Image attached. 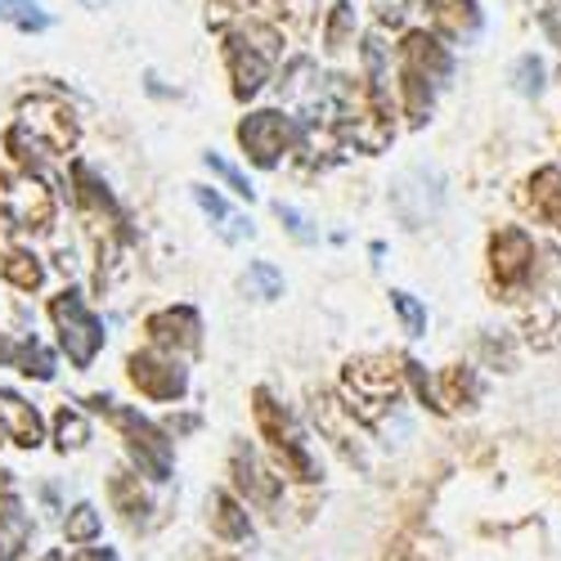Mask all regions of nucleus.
<instances>
[{
	"label": "nucleus",
	"instance_id": "obj_34",
	"mask_svg": "<svg viewBox=\"0 0 561 561\" xmlns=\"http://www.w3.org/2000/svg\"><path fill=\"white\" fill-rule=\"evenodd\" d=\"M27 5H32V0H10V14H14V10H27Z\"/></svg>",
	"mask_w": 561,
	"mask_h": 561
},
{
	"label": "nucleus",
	"instance_id": "obj_37",
	"mask_svg": "<svg viewBox=\"0 0 561 561\" xmlns=\"http://www.w3.org/2000/svg\"><path fill=\"white\" fill-rule=\"evenodd\" d=\"M0 14H10V0H0Z\"/></svg>",
	"mask_w": 561,
	"mask_h": 561
},
{
	"label": "nucleus",
	"instance_id": "obj_6",
	"mask_svg": "<svg viewBox=\"0 0 561 561\" xmlns=\"http://www.w3.org/2000/svg\"><path fill=\"white\" fill-rule=\"evenodd\" d=\"M535 265H539V248H535V239L526 229H517V225L494 229V239H490V270H494V284L507 297H517L530 284Z\"/></svg>",
	"mask_w": 561,
	"mask_h": 561
},
{
	"label": "nucleus",
	"instance_id": "obj_23",
	"mask_svg": "<svg viewBox=\"0 0 561 561\" xmlns=\"http://www.w3.org/2000/svg\"><path fill=\"white\" fill-rule=\"evenodd\" d=\"M55 440H59V449L68 454V449H81L85 440H90V423H85V413L81 409H59L55 413Z\"/></svg>",
	"mask_w": 561,
	"mask_h": 561
},
{
	"label": "nucleus",
	"instance_id": "obj_13",
	"mask_svg": "<svg viewBox=\"0 0 561 561\" xmlns=\"http://www.w3.org/2000/svg\"><path fill=\"white\" fill-rule=\"evenodd\" d=\"M233 485H239L256 507H265V512H274L278 507V494H284V477H274L270 467H261L256 462V454L252 449H233Z\"/></svg>",
	"mask_w": 561,
	"mask_h": 561
},
{
	"label": "nucleus",
	"instance_id": "obj_10",
	"mask_svg": "<svg viewBox=\"0 0 561 561\" xmlns=\"http://www.w3.org/2000/svg\"><path fill=\"white\" fill-rule=\"evenodd\" d=\"M117 432L126 436V449L130 458L139 462V472H145L149 481H167L171 477V440L167 432H158L149 417H139L135 409H108Z\"/></svg>",
	"mask_w": 561,
	"mask_h": 561
},
{
	"label": "nucleus",
	"instance_id": "obj_33",
	"mask_svg": "<svg viewBox=\"0 0 561 561\" xmlns=\"http://www.w3.org/2000/svg\"><path fill=\"white\" fill-rule=\"evenodd\" d=\"M539 23H543V32L552 36V45L561 50V0H557V5H548V10H543V19H539Z\"/></svg>",
	"mask_w": 561,
	"mask_h": 561
},
{
	"label": "nucleus",
	"instance_id": "obj_24",
	"mask_svg": "<svg viewBox=\"0 0 561 561\" xmlns=\"http://www.w3.org/2000/svg\"><path fill=\"white\" fill-rule=\"evenodd\" d=\"M108 494H113L117 512H126L130 522H135V512H139V517H145V512H149V499H145V490H139V477H126V472H117V477L108 481Z\"/></svg>",
	"mask_w": 561,
	"mask_h": 561
},
{
	"label": "nucleus",
	"instance_id": "obj_25",
	"mask_svg": "<svg viewBox=\"0 0 561 561\" xmlns=\"http://www.w3.org/2000/svg\"><path fill=\"white\" fill-rule=\"evenodd\" d=\"M100 535H104L100 512L90 507V503H77V507L68 512V539H72V543H95Z\"/></svg>",
	"mask_w": 561,
	"mask_h": 561
},
{
	"label": "nucleus",
	"instance_id": "obj_31",
	"mask_svg": "<svg viewBox=\"0 0 561 561\" xmlns=\"http://www.w3.org/2000/svg\"><path fill=\"white\" fill-rule=\"evenodd\" d=\"M278 220L288 225V233H293L297 243H314V239H319V233L310 229V220H306V216H301L297 207H284V203H278Z\"/></svg>",
	"mask_w": 561,
	"mask_h": 561
},
{
	"label": "nucleus",
	"instance_id": "obj_27",
	"mask_svg": "<svg viewBox=\"0 0 561 561\" xmlns=\"http://www.w3.org/2000/svg\"><path fill=\"white\" fill-rule=\"evenodd\" d=\"M355 32V10L346 0H337L333 14H329V27H323V41H329V50H346V41Z\"/></svg>",
	"mask_w": 561,
	"mask_h": 561
},
{
	"label": "nucleus",
	"instance_id": "obj_4",
	"mask_svg": "<svg viewBox=\"0 0 561 561\" xmlns=\"http://www.w3.org/2000/svg\"><path fill=\"white\" fill-rule=\"evenodd\" d=\"M256 423H261L265 440L274 445L278 467H284L288 477H297V481H319V467H314V454H310L306 436L297 432L293 417L284 413V404H274V396H270L265 387L256 391Z\"/></svg>",
	"mask_w": 561,
	"mask_h": 561
},
{
	"label": "nucleus",
	"instance_id": "obj_8",
	"mask_svg": "<svg viewBox=\"0 0 561 561\" xmlns=\"http://www.w3.org/2000/svg\"><path fill=\"white\" fill-rule=\"evenodd\" d=\"M14 126H23L45 153H72V149H77V117H72V108H68L64 100H55V95H32V100H23Z\"/></svg>",
	"mask_w": 561,
	"mask_h": 561
},
{
	"label": "nucleus",
	"instance_id": "obj_5",
	"mask_svg": "<svg viewBox=\"0 0 561 561\" xmlns=\"http://www.w3.org/2000/svg\"><path fill=\"white\" fill-rule=\"evenodd\" d=\"M50 319H55V329H59V342H64L68 359L77 368H90V359H95L100 346H104V323L90 314V306L81 301V293L77 288H64L50 301Z\"/></svg>",
	"mask_w": 561,
	"mask_h": 561
},
{
	"label": "nucleus",
	"instance_id": "obj_30",
	"mask_svg": "<svg viewBox=\"0 0 561 561\" xmlns=\"http://www.w3.org/2000/svg\"><path fill=\"white\" fill-rule=\"evenodd\" d=\"M512 81H517L522 95H539V90H543V64L535 55H522L517 68H512Z\"/></svg>",
	"mask_w": 561,
	"mask_h": 561
},
{
	"label": "nucleus",
	"instance_id": "obj_18",
	"mask_svg": "<svg viewBox=\"0 0 561 561\" xmlns=\"http://www.w3.org/2000/svg\"><path fill=\"white\" fill-rule=\"evenodd\" d=\"M0 359L14 364L19 373H27V378H41V382L55 378V355H50V346H45L41 337H23L19 346L0 342Z\"/></svg>",
	"mask_w": 561,
	"mask_h": 561
},
{
	"label": "nucleus",
	"instance_id": "obj_32",
	"mask_svg": "<svg viewBox=\"0 0 561 561\" xmlns=\"http://www.w3.org/2000/svg\"><path fill=\"white\" fill-rule=\"evenodd\" d=\"M409 5H413V0H373V14H378L382 23H391V27H400Z\"/></svg>",
	"mask_w": 561,
	"mask_h": 561
},
{
	"label": "nucleus",
	"instance_id": "obj_28",
	"mask_svg": "<svg viewBox=\"0 0 561 561\" xmlns=\"http://www.w3.org/2000/svg\"><path fill=\"white\" fill-rule=\"evenodd\" d=\"M203 162H207V171H211V175H220V180H225V190H233L239 198H248V203H252V180H248L239 167H233V162H225L220 153H207Z\"/></svg>",
	"mask_w": 561,
	"mask_h": 561
},
{
	"label": "nucleus",
	"instance_id": "obj_29",
	"mask_svg": "<svg viewBox=\"0 0 561 561\" xmlns=\"http://www.w3.org/2000/svg\"><path fill=\"white\" fill-rule=\"evenodd\" d=\"M391 306H396V314L404 319V333H409V337H423V329H427V310L417 306L409 293H391Z\"/></svg>",
	"mask_w": 561,
	"mask_h": 561
},
{
	"label": "nucleus",
	"instance_id": "obj_3",
	"mask_svg": "<svg viewBox=\"0 0 561 561\" xmlns=\"http://www.w3.org/2000/svg\"><path fill=\"white\" fill-rule=\"evenodd\" d=\"M342 396L364 427H382L400 400V368L391 355H359L342 368Z\"/></svg>",
	"mask_w": 561,
	"mask_h": 561
},
{
	"label": "nucleus",
	"instance_id": "obj_14",
	"mask_svg": "<svg viewBox=\"0 0 561 561\" xmlns=\"http://www.w3.org/2000/svg\"><path fill=\"white\" fill-rule=\"evenodd\" d=\"M314 417H319V427L333 436V445L351 458V462H359L364 467V445H359V417L351 413V404H342V400H333V396H319L314 400Z\"/></svg>",
	"mask_w": 561,
	"mask_h": 561
},
{
	"label": "nucleus",
	"instance_id": "obj_7",
	"mask_svg": "<svg viewBox=\"0 0 561 561\" xmlns=\"http://www.w3.org/2000/svg\"><path fill=\"white\" fill-rule=\"evenodd\" d=\"M239 145L248 149V158L256 167H278V158L301 145V122L288 117V113H274V108L252 113L239 126Z\"/></svg>",
	"mask_w": 561,
	"mask_h": 561
},
{
	"label": "nucleus",
	"instance_id": "obj_16",
	"mask_svg": "<svg viewBox=\"0 0 561 561\" xmlns=\"http://www.w3.org/2000/svg\"><path fill=\"white\" fill-rule=\"evenodd\" d=\"M27 539H32L27 512L14 499V490H5V494H0V561H19L23 548H27Z\"/></svg>",
	"mask_w": 561,
	"mask_h": 561
},
{
	"label": "nucleus",
	"instance_id": "obj_12",
	"mask_svg": "<svg viewBox=\"0 0 561 561\" xmlns=\"http://www.w3.org/2000/svg\"><path fill=\"white\" fill-rule=\"evenodd\" d=\"M149 333H153V346L158 351H167V355H190V351H198V333H203V319H198V310H190V306H171V310H158L153 319H149Z\"/></svg>",
	"mask_w": 561,
	"mask_h": 561
},
{
	"label": "nucleus",
	"instance_id": "obj_21",
	"mask_svg": "<svg viewBox=\"0 0 561 561\" xmlns=\"http://www.w3.org/2000/svg\"><path fill=\"white\" fill-rule=\"evenodd\" d=\"M477 400H481V378H477L472 368L454 364V368H445V373H440V404H445V409L477 404Z\"/></svg>",
	"mask_w": 561,
	"mask_h": 561
},
{
	"label": "nucleus",
	"instance_id": "obj_20",
	"mask_svg": "<svg viewBox=\"0 0 561 561\" xmlns=\"http://www.w3.org/2000/svg\"><path fill=\"white\" fill-rule=\"evenodd\" d=\"M211 530L220 535V539H229V543H243V539H252V522H248V507L233 499V494H211Z\"/></svg>",
	"mask_w": 561,
	"mask_h": 561
},
{
	"label": "nucleus",
	"instance_id": "obj_9",
	"mask_svg": "<svg viewBox=\"0 0 561 561\" xmlns=\"http://www.w3.org/2000/svg\"><path fill=\"white\" fill-rule=\"evenodd\" d=\"M0 220L14 229H50L55 194L36 175H0Z\"/></svg>",
	"mask_w": 561,
	"mask_h": 561
},
{
	"label": "nucleus",
	"instance_id": "obj_22",
	"mask_svg": "<svg viewBox=\"0 0 561 561\" xmlns=\"http://www.w3.org/2000/svg\"><path fill=\"white\" fill-rule=\"evenodd\" d=\"M0 274H5L19 293H36L45 284V265L32 252H10L5 261H0Z\"/></svg>",
	"mask_w": 561,
	"mask_h": 561
},
{
	"label": "nucleus",
	"instance_id": "obj_17",
	"mask_svg": "<svg viewBox=\"0 0 561 561\" xmlns=\"http://www.w3.org/2000/svg\"><path fill=\"white\" fill-rule=\"evenodd\" d=\"M526 203L535 207V216L552 229H561V167H539L530 175V194Z\"/></svg>",
	"mask_w": 561,
	"mask_h": 561
},
{
	"label": "nucleus",
	"instance_id": "obj_36",
	"mask_svg": "<svg viewBox=\"0 0 561 561\" xmlns=\"http://www.w3.org/2000/svg\"><path fill=\"white\" fill-rule=\"evenodd\" d=\"M41 561H64V552H45V557H41Z\"/></svg>",
	"mask_w": 561,
	"mask_h": 561
},
{
	"label": "nucleus",
	"instance_id": "obj_15",
	"mask_svg": "<svg viewBox=\"0 0 561 561\" xmlns=\"http://www.w3.org/2000/svg\"><path fill=\"white\" fill-rule=\"evenodd\" d=\"M0 432H5L14 445H23V449H36L41 445V432H45L36 404H27L23 396L0 387Z\"/></svg>",
	"mask_w": 561,
	"mask_h": 561
},
{
	"label": "nucleus",
	"instance_id": "obj_26",
	"mask_svg": "<svg viewBox=\"0 0 561 561\" xmlns=\"http://www.w3.org/2000/svg\"><path fill=\"white\" fill-rule=\"evenodd\" d=\"M243 288L252 293V297H284V278H278V270L274 265H265V261H256L252 270H248V278H243Z\"/></svg>",
	"mask_w": 561,
	"mask_h": 561
},
{
	"label": "nucleus",
	"instance_id": "obj_19",
	"mask_svg": "<svg viewBox=\"0 0 561 561\" xmlns=\"http://www.w3.org/2000/svg\"><path fill=\"white\" fill-rule=\"evenodd\" d=\"M194 203L203 207V216H207V220H216V229L225 233L229 243L252 239V220H243L239 211H229V203H225L216 190H207V184H194Z\"/></svg>",
	"mask_w": 561,
	"mask_h": 561
},
{
	"label": "nucleus",
	"instance_id": "obj_35",
	"mask_svg": "<svg viewBox=\"0 0 561 561\" xmlns=\"http://www.w3.org/2000/svg\"><path fill=\"white\" fill-rule=\"evenodd\" d=\"M85 5H90V10H104V5H113V0H85Z\"/></svg>",
	"mask_w": 561,
	"mask_h": 561
},
{
	"label": "nucleus",
	"instance_id": "obj_1",
	"mask_svg": "<svg viewBox=\"0 0 561 561\" xmlns=\"http://www.w3.org/2000/svg\"><path fill=\"white\" fill-rule=\"evenodd\" d=\"M396 68H400V104L409 113L413 126H423L427 113H432V100H436V90L449 81L454 72V55H449V45L427 32V27H417L400 41V55H396Z\"/></svg>",
	"mask_w": 561,
	"mask_h": 561
},
{
	"label": "nucleus",
	"instance_id": "obj_2",
	"mask_svg": "<svg viewBox=\"0 0 561 561\" xmlns=\"http://www.w3.org/2000/svg\"><path fill=\"white\" fill-rule=\"evenodd\" d=\"M278 55H284V32L261 19H239V27L225 32V64L233 77V95L252 100L256 90L270 81Z\"/></svg>",
	"mask_w": 561,
	"mask_h": 561
},
{
	"label": "nucleus",
	"instance_id": "obj_11",
	"mask_svg": "<svg viewBox=\"0 0 561 561\" xmlns=\"http://www.w3.org/2000/svg\"><path fill=\"white\" fill-rule=\"evenodd\" d=\"M130 382L149 400H180L184 391H190V373H184V364L175 355L153 346V351L130 355Z\"/></svg>",
	"mask_w": 561,
	"mask_h": 561
},
{
	"label": "nucleus",
	"instance_id": "obj_38",
	"mask_svg": "<svg viewBox=\"0 0 561 561\" xmlns=\"http://www.w3.org/2000/svg\"><path fill=\"white\" fill-rule=\"evenodd\" d=\"M0 440H5V432H0Z\"/></svg>",
	"mask_w": 561,
	"mask_h": 561
},
{
	"label": "nucleus",
	"instance_id": "obj_39",
	"mask_svg": "<svg viewBox=\"0 0 561 561\" xmlns=\"http://www.w3.org/2000/svg\"><path fill=\"white\" fill-rule=\"evenodd\" d=\"M0 175H5V171H0Z\"/></svg>",
	"mask_w": 561,
	"mask_h": 561
}]
</instances>
